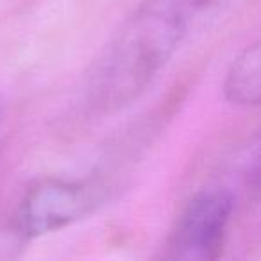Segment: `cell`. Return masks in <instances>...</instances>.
Instances as JSON below:
<instances>
[{"label": "cell", "instance_id": "3957f363", "mask_svg": "<svg viewBox=\"0 0 261 261\" xmlns=\"http://www.w3.org/2000/svg\"><path fill=\"white\" fill-rule=\"evenodd\" d=\"M98 186L84 181L45 179L31 186L16 211V229L25 238L50 234L84 218L98 202Z\"/></svg>", "mask_w": 261, "mask_h": 261}, {"label": "cell", "instance_id": "277c9868", "mask_svg": "<svg viewBox=\"0 0 261 261\" xmlns=\"http://www.w3.org/2000/svg\"><path fill=\"white\" fill-rule=\"evenodd\" d=\"M224 97L232 106H261V41L245 47L229 65L224 79Z\"/></svg>", "mask_w": 261, "mask_h": 261}, {"label": "cell", "instance_id": "5b68a950", "mask_svg": "<svg viewBox=\"0 0 261 261\" xmlns=\"http://www.w3.org/2000/svg\"><path fill=\"white\" fill-rule=\"evenodd\" d=\"M4 116H6V106L4 100L0 98V129H2V123H4Z\"/></svg>", "mask_w": 261, "mask_h": 261}, {"label": "cell", "instance_id": "7a4b0ae2", "mask_svg": "<svg viewBox=\"0 0 261 261\" xmlns=\"http://www.w3.org/2000/svg\"><path fill=\"white\" fill-rule=\"evenodd\" d=\"M234 199L224 188L200 190L182 207L163 245V257L211 261L222 256L231 227Z\"/></svg>", "mask_w": 261, "mask_h": 261}, {"label": "cell", "instance_id": "6da1fadb", "mask_svg": "<svg viewBox=\"0 0 261 261\" xmlns=\"http://www.w3.org/2000/svg\"><path fill=\"white\" fill-rule=\"evenodd\" d=\"M231 0H138L122 20L86 81V98L102 115L138 100L179 50Z\"/></svg>", "mask_w": 261, "mask_h": 261}]
</instances>
